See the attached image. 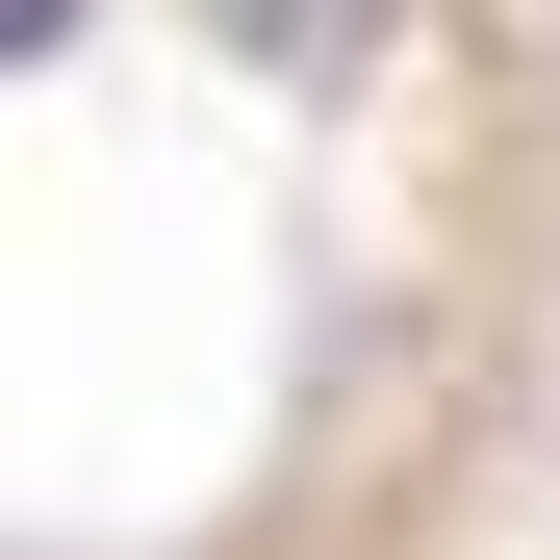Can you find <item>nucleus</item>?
I'll list each match as a JSON object with an SVG mask.
<instances>
[{
  "mask_svg": "<svg viewBox=\"0 0 560 560\" xmlns=\"http://www.w3.org/2000/svg\"><path fill=\"white\" fill-rule=\"evenodd\" d=\"M51 26H77V0H0V51H51Z\"/></svg>",
  "mask_w": 560,
  "mask_h": 560,
  "instance_id": "f257e3e1",
  "label": "nucleus"
}]
</instances>
